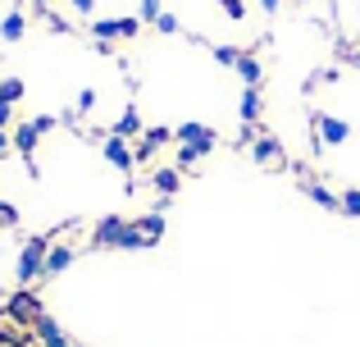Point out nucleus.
<instances>
[{
	"label": "nucleus",
	"mask_w": 360,
	"mask_h": 347,
	"mask_svg": "<svg viewBox=\"0 0 360 347\" xmlns=\"http://www.w3.org/2000/svg\"><path fill=\"white\" fill-rule=\"evenodd\" d=\"M78 260V247H69V242H51V251H46V265H41V284H51V279H60L64 270Z\"/></svg>",
	"instance_id": "obj_9"
},
{
	"label": "nucleus",
	"mask_w": 360,
	"mask_h": 347,
	"mask_svg": "<svg viewBox=\"0 0 360 347\" xmlns=\"http://www.w3.org/2000/svg\"><path fill=\"white\" fill-rule=\"evenodd\" d=\"M315 151H324V146H342L347 137H352V124L347 119H338V115H324V110H315Z\"/></svg>",
	"instance_id": "obj_4"
},
{
	"label": "nucleus",
	"mask_w": 360,
	"mask_h": 347,
	"mask_svg": "<svg viewBox=\"0 0 360 347\" xmlns=\"http://www.w3.org/2000/svg\"><path fill=\"white\" fill-rule=\"evenodd\" d=\"M141 32V18H96L91 23V37L96 42H128V37Z\"/></svg>",
	"instance_id": "obj_6"
},
{
	"label": "nucleus",
	"mask_w": 360,
	"mask_h": 347,
	"mask_svg": "<svg viewBox=\"0 0 360 347\" xmlns=\"http://www.w3.org/2000/svg\"><path fill=\"white\" fill-rule=\"evenodd\" d=\"M150 187H155L160 196H178L183 192V170H178V165H165V170H150Z\"/></svg>",
	"instance_id": "obj_11"
},
{
	"label": "nucleus",
	"mask_w": 360,
	"mask_h": 347,
	"mask_svg": "<svg viewBox=\"0 0 360 347\" xmlns=\"http://www.w3.org/2000/svg\"><path fill=\"white\" fill-rule=\"evenodd\" d=\"M119 251H150V242L132 229V220H128V229H123V238H119Z\"/></svg>",
	"instance_id": "obj_19"
},
{
	"label": "nucleus",
	"mask_w": 360,
	"mask_h": 347,
	"mask_svg": "<svg viewBox=\"0 0 360 347\" xmlns=\"http://www.w3.org/2000/svg\"><path fill=\"white\" fill-rule=\"evenodd\" d=\"M41 315H46V306H41V297H37L32 288H14V293L5 297V320L9 324H27V329H32Z\"/></svg>",
	"instance_id": "obj_2"
},
{
	"label": "nucleus",
	"mask_w": 360,
	"mask_h": 347,
	"mask_svg": "<svg viewBox=\"0 0 360 347\" xmlns=\"http://www.w3.org/2000/svg\"><path fill=\"white\" fill-rule=\"evenodd\" d=\"M132 229H137L141 238L155 247V242L165 238V210H146V215H137V220H132Z\"/></svg>",
	"instance_id": "obj_15"
},
{
	"label": "nucleus",
	"mask_w": 360,
	"mask_h": 347,
	"mask_svg": "<svg viewBox=\"0 0 360 347\" xmlns=\"http://www.w3.org/2000/svg\"><path fill=\"white\" fill-rule=\"evenodd\" d=\"M37 142H41V128H37V119H27V124H18V128H14V151H23L27 170H32V151H37Z\"/></svg>",
	"instance_id": "obj_13"
},
{
	"label": "nucleus",
	"mask_w": 360,
	"mask_h": 347,
	"mask_svg": "<svg viewBox=\"0 0 360 347\" xmlns=\"http://www.w3.org/2000/svg\"><path fill=\"white\" fill-rule=\"evenodd\" d=\"M18 224V206L14 201H0V229H14Z\"/></svg>",
	"instance_id": "obj_25"
},
{
	"label": "nucleus",
	"mask_w": 360,
	"mask_h": 347,
	"mask_svg": "<svg viewBox=\"0 0 360 347\" xmlns=\"http://www.w3.org/2000/svg\"><path fill=\"white\" fill-rule=\"evenodd\" d=\"M46 251H51V238H46V233H37V238H27L23 247H18V284H37V279H41V265H46Z\"/></svg>",
	"instance_id": "obj_1"
},
{
	"label": "nucleus",
	"mask_w": 360,
	"mask_h": 347,
	"mask_svg": "<svg viewBox=\"0 0 360 347\" xmlns=\"http://www.w3.org/2000/svg\"><path fill=\"white\" fill-rule=\"evenodd\" d=\"M214 5H219L233 23H242V18H246V0H214Z\"/></svg>",
	"instance_id": "obj_23"
},
{
	"label": "nucleus",
	"mask_w": 360,
	"mask_h": 347,
	"mask_svg": "<svg viewBox=\"0 0 360 347\" xmlns=\"http://www.w3.org/2000/svg\"><path fill=\"white\" fill-rule=\"evenodd\" d=\"M160 14H165V0H141V14H137L141 23H155Z\"/></svg>",
	"instance_id": "obj_24"
},
{
	"label": "nucleus",
	"mask_w": 360,
	"mask_h": 347,
	"mask_svg": "<svg viewBox=\"0 0 360 347\" xmlns=\"http://www.w3.org/2000/svg\"><path fill=\"white\" fill-rule=\"evenodd\" d=\"M23 27H27L23 9H9V14L0 18V37H5V42H18V37H23Z\"/></svg>",
	"instance_id": "obj_18"
},
{
	"label": "nucleus",
	"mask_w": 360,
	"mask_h": 347,
	"mask_svg": "<svg viewBox=\"0 0 360 347\" xmlns=\"http://www.w3.org/2000/svg\"><path fill=\"white\" fill-rule=\"evenodd\" d=\"M297 192H301V196H310L315 206H324L328 215H342V192H333V187L315 183V178H297Z\"/></svg>",
	"instance_id": "obj_8"
},
{
	"label": "nucleus",
	"mask_w": 360,
	"mask_h": 347,
	"mask_svg": "<svg viewBox=\"0 0 360 347\" xmlns=\"http://www.w3.org/2000/svg\"><path fill=\"white\" fill-rule=\"evenodd\" d=\"M238 73H242V82H246V87H260V82H264V69H260V60H255V51H242Z\"/></svg>",
	"instance_id": "obj_17"
},
{
	"label": "nucleus",
	"mask_w": 360,
	"mask_h": 347,
	"mask_svg": "<svg viewBox=\"0 0 360 347\" xmlns=\"http://www.w3.org/2000/svg\"><path fill=\"white\" fill-rule=\"evenodd\" d=\"M342 215L347 220H360V187H347L342 192Z\"/></svg>",
	"instance_id": "obj_22"
},
{
	"label": "nucleus",
	"mask_w": 360,
	"mask_h": 347,
	"mask_svg": "<svg viewBox=\"0 0 360 347\" xmlns=\"http://www.w3.org/2000/svg\"><path fill=\"white\" fill-rule=\"evenodd\" d=\"M23 78H5L0 82V101H9V106H18V101H23Z\"/></svg>",
	"instance_id": "obj_20"
},
{
	"label": "nucleus",
	"mask_w": 360,
	"mask_h": 347,
	"mask_svg": "<svg viewBox=\"0 0 360 347\" xmlns=\"http://www.w3.org/2000/svg\"><path fill=\"white\" fill-rule=\"evenodd\" d=\"M251 156H255V165H264V170H283V165H288V151H283V142L274 133L251 137Z\"/></svg>",
	"instance_id": "obj_7"
},
{
	"label": "nucleus",
	"mask_w": 360,
	"mask_h": 347,
	"mask_svg": "<svg viewBox=\"0 0 360 347\" xmlns=\"http://www.w3.org/2000/svg\"><path fill=\"white\" fill-rule=\"evenodd\" d=\"M210 55L224 64V69H238V60H242V51H238V46H210Z\"/></svg>",
	"instance_id": "obj_21"
},
{
	"label": "nucleus",
	"mask_w": 360,
	"mask_h": 347,
	"mask_svg": "<svg viewBox=\"0 0 360 347\" xmlns=\"http://www.w3.org/2000/svg\"><path fill=\"white\" fill-rule=\"evenodd\" d=\"M196 160H201L196 151H187V146H178V156H174V165H178V170H192Z\"/></svg>",
	"instance_id": "obj_27"
},
{
	"label": "nucleus",
	"mask_w": 360,
	"mask_h": 347,
	"mask_svg": "<svg viewBox=\"0 0 360 347\" xmlns=\"http://www.w3.org/2000/svg\"><path fill=\"white\" fill-rule=\"evenodd\" d=\"M123 229H128V220H123V215H101L96 229H91V251H119Z\"/></svg>",
	"instance_id": "obj_5"
},
{
	"label": "nucleus",
	"mask_w": 360,
	"mask_h": 347,
	"mask_svg": "<svg viewBox=\"0 0 360 347\" xmlns=\"http://www.w3.org/2000/svg\"><path fill=\"white\" fill-rule=\"evenodd\" d=\"M32 339L41 343V347H73V339H69V334H64L60 324L51 320V315H41V320L32 324Z\"/></svg>",
	"instance_id": "obj_12"
},
{
	"label": "nucleus",
	"mask_w": 360,
	"mask_h": 347,
	"mask_svg": "<svg viewBox=\"0 0 360 347\" xmlns=\"http://www.w3.org/2000/svg\"><path fill=\"white\" fill-rule=\"evenodd\" d=\"M96 110V87H82L78 92V115H91Z\"/></svg>",
	"instance_id": "obj_26"
},
{
	"label": "nucleus",
	"mask_w": 360,
	"mask_h": 347,
	"mask_svg": "<svg viewBox=\"0 0 360 347\" xmlns=\"http://www.w3.org/2000/svg\"><path fill=\"white\" fill-rule=\"evenodd\" d=\"M9 151H14V133H5V128H0V160H5Z\"/></svg>",
	"instance_id": "obj_29"
},
{
	"label": "nucleus",
	"mask_w": 360,
	"mask_h": 347,
	"mask_svg": "<svg viewBox=\"0 0 360 347\" xmlns=\"http://www.w3.org/2000/svg\"><path fill=\"white\" fill-rule=\"evenodd\" d=\"M260 110H264V96H260V87H242V106H238V115H242V128H255V124H260Z\"/></svg>",
	"instance_id": "obj_14"
},
{
	"label": "nucleus",
	"mask_w": 360,
	"mask_h": 347,
	"mask_svg": "<svg viewBox=\"0 0 360 347\" xmlns=\"http://www.w3.org/2000/svg\"><path fill=\"white\" fill-rule=\"evenodd\" d=\"M73 347H78V343H73Z\"/></svg>",
	"instance_id": "obj_33"
},
{
	"label": "nucleus",
	"mask_w": 360,
	"mask_h": 347,
	"mask_svg": "<svg viewBox=\"0 0 360 347\" xmlns=\"http://www.w3.org/2000/svg\"><path fill=\"white\" fill-rule=\"evenodd\" d=\"M69 5H73V14H82V18H87L91 9H96V0H69Z\"/></svg>",
	"instance_id": "obj_30"
},
{
	"label": "nucleus",
	"mask_w": 360,
	"mask_h": 347,
	"mask_svg": "<svg viewBox=\"0 0 360 347\" xmlns=\"http://www.w3.org/2000/svg\"><path fill=\"white\" fill-rule=\"evenodd\" d=\"M5 124H14V106H9V101H0V128Z\"/></svg>",
	"instance_id": "obj_31"
},
{
	"label": "nucleus",
	"mask_w": 360,
	"mask_h": 347,
	"mask_svg": "<svg viewBox=\"0 0 360 347\" xmlns=\"http://www.w3.org/2000/svg\"><path fill=\"white\" fill-rule=\"evenodd\" d=\"M110 133H115V137H128V142H132V137H141V133H146V128H141V115H137V106H128V110H123V115H119V124L110 128Z\"/></svg>",
	"instance_id": "obj_16"
},
{
	"label": "nucleus",
	"mask_w": 360,
	"mask_h": 347,
	"mask_svg": "<svg viewBox=\"0 0 360 347\" xmlns=\"http://www.w3.org/2000/svg\"><path fill=\"white\" fill-rule=\"evenodd\" d=\"M278 5H283V0H260V9H264V14H278Z\"/></svg>",
	"instance_id": "obj_32"
},
{
	"label": "nucleus",
	"mask_w": 360,
	"mask_h": 347,
	"mask_svg": "<svg viewBox=\"0 0 360 347\" xmlns=\"http://www.w3.org/2000/svg\"><path fill=\"white\" fill-rule=\"evenodd\" d=\"M155 32L174 37V32H178V18H174V14H160V18H155Z\"/></svg>",
	"instance_id": "obj_28"
},
{
	"label": "nucleus",
	"mask_w": 360,
	"mask_h": 347,
	"mask_svg": "<svg viewBox=\"0 0 360 347\" xmlns=\"http://www.w3.org/2000/svg\"><path fill=\"white\" fill-rule=\"evenodd\" d=\"M174 142H183L187 151H196V156H210L214 146H219V133H214L210 124H196V119H187V124L174 128Z\"/></svg>",
	"instance_id": "obj_3"
},
{
	"label": "nucleus",
	"mask_w": 360,
	"mask_h": 347,
	"mask_svg": "<svg viewBox=\"0 0 360 347\" xmlns=\"http://www.w3.org/2000/svg\"><path fill=\"white\" fill-rule=\"evenodd\" d=\"M101 156H105V160L115 165V170H123V174H132V170H137V160H132V146H128V137H115V133H110L105 142H101Z\"/></svg>",
	"instance_id": "obj_10"
}]
</instances>
